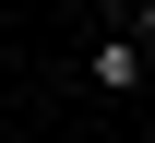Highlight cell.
I'll return each instance as SVG.
<instances>
[{
  "label": "cell",
  "mask_w": 155,
  "mask_h": 143,
  "mask_svg": "<svg viewBox=\"0 0 155 143\" xmlns=\"http://www.w3.org/2000/svg\"><path fill=\"white\" fill-rule=\"evenodd\" d=\"M84 72H96V96H131V83H143V36H96Z\"/></svg>",
  "instance_id": "cell-1"
},
{
  "label": "cell",
  "mask_w": 155,
  "mask_h": 143,
  "mask_svg": "<svg viewBox=\"0 0 155 143\" xmlns=\"http://www.w3.org/2000/svg\"><path fill=\"white\" fill-rule=\"evenodd\" d=\"M119 36H143V48H155V0H131V12H119Z\"/></svg>",
  "instance_id": "cell-2"
}]
</instances>
